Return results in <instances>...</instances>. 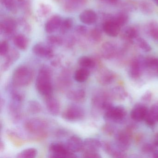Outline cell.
<instances>
[{
	"label": "cell",
	"instance_id": "1",
	"mask_svg": "<svg viewBox=\"0 0 158 158\" xmlns=\"http://www.w3.org/2000/svg\"><path fill=\"white\" fill-rule=\"evenodd\" d=\"M52 73L49 67L43 65L40 67L35 81L37 91L45 98L52 96L53 92Z\"/></svg>",
	"mask_w": 158,
	"mask_h": 158
},
{
	"label": "cell",
	"instance_id": "2",
	"mask_svg": "<svg viewBox=\"0 0 158 158\" xmlns=\"http://www.w3.org/2000/svg\"><path fill=\"white\" fill-rule=\"evenodd\" d=\"M48 123L45 119L34 118L28 119L24 124V128L27 133L32 136L33 139H43L47 136V130Z\"/></svg>",
	"mask_w": 158,
	"mask_h": 158
},
{
	"label": "cell",
	"instance_id": "3",
	"mask_svg": "<svg viewBox=\"0 0 158 158\" xmlns=\"http://www.w3.org/2000/svg\"><path fill=\"white\" fill-rule=\"evenodd\" d=\"M34 77V72L32 68L27 65H20L14 71L12 82L14 86L23 87L31 84Z\"/></svg>",
	"mask_w": 158,
	"mask_h": 158
},
{
	"label": "cell",
	"instance_id": "4",
	"mask_svg": "<svg viewBox=\"0 0 158 158\" xmlns=\"http://www.w3.org/2000/svg\"><path fill=\"white\" fill-rule=\"evenodd\" d=\"M50 158H75L77 156L74 152L70 151L65 143L53 142L49 147Z\"/></svg>",
	"mask_w": 158,
	"mask_h": 158
},
{
	"label": "cell",
	"instance_id": "5",
	"mask_svg": "<svg viewBox=\"0 0 158 158\" xmlns=\"http://www.w3.org/2000/svg\"><path fill=\"white\" fill-rule=\"evenodd\" d=\"M62 117L69 122H77L82 120L85 117V112L82 107L72 104L65 108L62 113Z\"/></svg>",
	"mask_w": 158,
	"mask_h": 158
},
{
	"label": "cell",
	"instance_id": "6",
	"mask_svg": "<svg viewBox=\"0 0 158 158\" xmlns=\"http://www.w3.org/2000/svg\"><path fill=\"white\" fill-rule=\"evenodd\" d=\"M126 114V111L123 106H113L105 112L103 119L109 123H119L123 120Z\"/></svg>",
	"mask_w": 158,
	"mask_h": 158
},
{
	"label": "cell",
	"instance_id": "7",
	"mask_svg": "<svg viewBox=\"0 0 158 158\" xmlns=\"http://www.w3.org/2000/svg\"><path fill=\"white\" fill-rule=\"evenodd\" d=\"M145 60L146 58L139 56L132 61L129 67V75L133 79H137L141 76L143 70L146 68Z\"/></svg>",
	"mask_w": 158,
	"mask_h": 158
},
{
	"label": "cell",
	"instance_id": "8",
	"mask_svg": "<svg viewBox=\"0 0 158 158\" xmlns=\"http://www.w3.org/2000/svg\"><path fill=\"white\" fill-rule=\"evenodd\" d=\"M110 95L104 92H97L92 96L91 98V106L93 110H96L103 111V107L107 102L110 101Z\"/></svg>",
	"mask_w": 158,
	"mask_h": 158
},
{
	"label": "cell",
	"instance_id": "9",
	"mask_svg": "<svg viewBox=\"0 0 158 158\" xmlns=\"http://www.w3.org/2000/svg\"><path fill=\"white\" fill-rule=\"evenodd\" d=\"M97 81L102 85H110L114 80L115 75L110 69L102 68L97 71L96 75Z\"/></svg>",
	"mask_w": 158,
	"mask_h": 158
},
{
	"label": "cell",
	"instance_id": "10",
	"mask_svg": "<svg viewBox=\"0 0 158 158\" xmlns=\"http://www.w3.org/2000/svg\"><path fill=\"white\" fill-rule=\"evenodd\" d=\"M32 51L34 54L40 58L49 59L53 56L52 47L47 44L42 43L35 44L32 48Z\"/></svg>",
	"mask_w": 158,
	"mask_h": 158
},
{
	"label": "cell",
	"instance_id": "11",
	"mask_svg": "<svg viewBox=\"0 0 158 158\" xmlns=\"http://www.w3.org/2000/svg\"><path fill=\"white\" fill-rule=\"evenodd\" d=\"M131 142V136L128 132H120L115 136V147L122 151L124 152L129 148Z\"/></svg>",
	"mask_w": 158,
	"mask_h": 158
},
{
	"label": "cell",
	"instance_id": "12",
	"mask_svg": "<svg viewBox=\"0 0 158 158\" xmlns=\"http://www.w3.org/2000/svg\"><path fill=\"white\" fill-rule=\"evenodd\" d=\"M17 23L11 18H7L1 23V33L7 37H11L15 33L17 29Z\"/></svg>",
	"mask_w": 158,
	"mask_h": 158
},
{
	"label": "cell",
	"instance_id": "13",
	"mask_svg": "<svg viewBox=\"0 0 158 158\" xmlns=\"http://www.w3.org/2000/svg\"><path fill=\"white\" fill-rule=\"evenodd\" d=\"M68 149L74 153L80 152L84 149V141L77 135L70 137L65 143Z\"/></svg>",
	"mask_w": 158,
	"mask_h": 158
},
{
	"label": "cell",
	"instance_id": "14",
	"mask_svg": "<svg viewBox=\"0 0 158 158\" xmlns=\"http://www.w3.org/2000/svg\"><path fill=\"white\" fill-rule=\"evenodd\" d=\"M148 111V108L145 105L138 104L135 105L132 109L130 113V116L134 121L140 122L145 120Z\"/></svg>",
	"mask_w": 158,
	"mask_h": 158
},
{
	"label": "cell",
	"instance_id": "15",
	"mask_svg": "<svg viewBox=\"0 0 158 158\" xmlns=\"http://www.w3.org/2000/svg\"><path fill=\"white\" fill-rule=\"evenodd\" d=\"M62 21L60 15H53L48 20L45 24V31L48 34L54 33L60 29Z\"/></svg>",
	"mask_w": 158,
	"mask_h": 158
},
{
	"label": "cell",
	"instance_id": "16",
	"mask_svg": "<svg viewBox=\"0 0 158 158\" xmlns=\"http://www.w3.org/2000/svg\"><path fill=\"white\" fill-rule=\"evenodd\" d=\"M120 27L117 23L110 19L104 22L102 25V29L106 35L112 37H115L119 35Z\"/></svg>",
	"mask_w": 158,
	"mask_h": 158
},
{
	"label": "cell",
	"instance_id": "17",
	"mask_svg": "<svg viewBox=\"0 0 158 158\" xmlns=\"http://www.w3.org/2000/svg\"><path fill=\"white\" fill-rule=\"evenodd\" d=\"M46 98V105L47 110L53 116L59 115L60 111V105L57 99L52 95Z\"/></svg>",
	"mask_w": 158,
	"mask_h": 158
},
{
	"label": "cell",
	"instance_id": "18",
	"mask_svg": "<svg viewBox=\"0 0 158 158\" xmlns=\"http://www.w3.org/2000/svg\"><path fill=\"white\" fill-rule=\"evenodd\" d=\"M20 58V53L15 49L10 51L9 53L5 56V60L2 65V71L4 72L10 69V67L14 64Z\"/></svg>",
	"mask_w": 158,
	"mask_h": 158
},
{
	"label": "cell",
	"instance_id": "19",
	"mask_svg": "<svg viewBox=\"0 0 158 158\" xmlns=\"http://www.w3.org/2000/svg\"><path fill=\"white\" fill-rule=\"evenodd\" d=\"M117 49L115 45L110 42H106L102 44L101 50V55L106 60H110L115 56Z\"/></svg>",
	"mask_w": 158,
	"mask_h": 158
},
{
	"label": "cell",
	"instance_id": "20",
	"mask_svg": "<svg viewBox=\"0 0 158 158\" xmlns=\"http://www.w3.org/2000/svg\"><path fill=\"white\" fill-rule=\"evenodd\" d=\"M144 120L147 124L150 127H153L158 123V101L152 105Z\"/></svg>",
	"mask_w": 158,
	"mask_h": 158
},
{
	"label": "cell",
	"instance_id": "21",
	"mask_svg": "<svg viewBox=\"0 0 158 158\" xmlns=\"http://www.w3.org/2000/svg\"><path fill=\"white\" fill-rule=\"evenodd\" d=\"M79 19L83 23L87 25H91L97 22L98 16L95 11L90 10H87L82 12L79 15Z\"/></svg>",
	"mask_w": 158,
	"mask_h": 158
},
{
	"label": "cell",
	"instance_id": "22",
	"mask_svg": "<svg viewBox=\"0 0 158 158\" xmlns=\"http://www.w3.org/2000/svg\"><path fill=\"white\" fill-rule=\"evenodd\" d=\"M86 1L87 0H65L64 9L69 12L76 11L84 6Z\"/></svg>",
	"mask_w": 158,
	"mask_h": 158
},
{
	"label": "cell",
	"instance_id": "23",
	"mask_svg": "<svg viewBox=\"0 0 158 158\" xmlns=\"http://www.w3.org/2000/svg\"><path fill=\"white\" fill-rule=\"evenodd\" d=\"M66 95L69 100L75 102H83L86 98L85 91L82 89L70 90Z\"/></svg>",
	"mask_w": 158,
	"mask_h": 158
},
{
	"label": "cell",
	"instance_id": "24",
	"mask_svg": "<svg viewBox=\"0 0 158 158\" xmlns=\"http://www.w3.org/2000/svg\"><path fill=\"white\" fill-rule=\"evenodd\" d=\"M72 79L68 71H64L59 76L57 80V84L59 88L65 89L72 85Z\"/></svg>",
	"mask_w": 158,
	"mask_h": 158
},
{
	"label": "cell",
	"instance_id": "25",
	"mask_svg": "<svg viewBox=\"0 0 158 158\" xmlns=\"http://www.w3.org/2000/svg\"><path fill=\"white\" fill-rule=\"evenodd\" d=\"M84 141V149L98 151L102 147V142L97 139L88 138Z\"/></svg>",
	"mask_w": 158,
	"mask_h": 158
},
{
	"label": "cell",
	"instance_id": "26",
	"mask_svg": "<svg viewBox=\"0 0 158 158\" xmlns=\"http://www.w3.org/2000/svg\"><path fill=\"white\" fill-rule=\"evenodd\" d=\"M90 76V71L88 69L80 68L75 71L74 74V80L78 83H84L87 81Z\"/></svg>",
	"mask_w": 158,
	"mask_h": 158
},
{
	"label": "cell",
	"instance_id": "27",
	"mask_svg": "<svg viewBox=\"0 0 158 158\" xmlns=\"http://www.w3.org/2000/svg\"><path fill=\"white\" fill-rule=\"evenodd\" d=\"M13 41L15 47L21 50H25L29 44L28 39L25 36L21 34L15 36Z\"/></svg>",
	"mask_w": 158,
	"mask_h": 158
},
{
	"label": "cell",
	"instance_id": "28",
	"mask_svg": "<svg viewBox=\"0 0 158 158\" xmlns=\"http://www.w3.org/2000/svg\"><path fill=\"white\" fill-rule=\"evenodd\" d=\"M111 98L116 100H123L127 96V93L125 89L122 86H116L112 89L110 94Z\"/></svg>",
	"mask_w": 158,
	"mask_h": 158
},
{
	"label": "cell",
	"instance_id": "29",
	"mask_svg": "<svg viewBox=\"0 0 158 158\" xmlns=\"http://www.w3.org/2000/svg\"><path fill=\"white\" fill-rule=\"evenodd\" d=\"M78 64L81 68L88 69L90 71L94 69L96 65V63L92 58L88 56H81L78 60Z\"/></svg>",
	"mask_w": 158,
	"mask_h": 158
},
{
	"label": "cell",
	"instance_id": "30",
	"mask_svg": "<svg viewBox=\"0 0 158 158\" xmlns=\"http://www.w3.org/2000/svg\"><path fill=\"white\" fill-rule=\"evenodd\" d=\"M27 110L28 112L32 114H37L42 110V107L39 102L31 100L27 103Z\"/></svg>",
	"mask_w": 158,
	"mask_h": 158
},
{
	"label": "cell",
	"instance_id": "31",
	"mask_svg": "<svg viewBox=\"0 0 158 158\" xmlns=\"http://www.w3.org/2000/svg\"><path fill=\"white\" fill-rule=\"evenodd\" d=\"M111 19L114 21L119 26H123L128 22V15L126 13L120 12L111 18Z\"/></svg>",
	"mask_w": 158,
	"mask_h": 158
},
{
	"label": "cell",
	"instance_id": "32",
	"mask_svg": "<svg viewBox=\"0 0 158 158\" xmlns=\"http://www.w3.org/2000/svg\"><path fill=\"white\" fill-rule=\"evenodd\" d=\"M38 151L35 148L25 149L17 154L18 158H34L36 157Z\"/></svg>",
	"mask_w": 158,
	"mask_h": 158
},
{
	"label": "cell",
	"instance_id": "33",
	"mask_svg": "<svg viewBox=\"0 0 158 158\" xmlns=\"http://www.w3.org/2000/svg\"><path fill=\"white\" fill-rule=\"evenodd\" d=\"M139 8L141 12L146 15H150L154 11V7L153 5L148 2H141L139 3Z\"/></svg>",
	"mask_w": 158,
	"mask_h": 158
},
{
	"label": "cell",
	"instance_id": "34",
	"mask_svg": "<svg viewBox=\"0 0 158 158\" xmlns=\"http://www.w3.org/2000/svg\"><path fill=\"white\" fill-rule=\"evenodd\" d=\"M73 21L71 18H67L64 20L62 22L60 27V33L62 34H64L69 31L73 27Z\"/></svg>",
	"mask_w": 158,
	"mask_h": 158
},
{
	"label": "cell",
	"instance_id": "35",
	"mask_svg": "<svg viewBox=\"0 0 158 158\" xmlns=\"http://www.w3.org/2000/svg\"><path fill=\"white\" fill-rule=\"evenodd\" d=\"M124 35L127 39H136L139 37V32L135 27H128L124 29Z\"/></svg>",
	"mask_w": 158,
	"mask_h": 158
},
{
	"label": "cell",
	"instance_id": "36",
	"mask_svg": "<svg viewBox=\"0 0 158 158\" xmlns=\"http://www.w3.org/2000/svg\"><path fill=\"white\" fill-rule=\"evenodd\" d=\"M2 3L10 12L15 14L17 12V5L15 0H1Z\"/></svg>",
	"mask_w": 158,
	"mask_h": 158
},
{
	"label": "cell",
	"instance_id": "37",
	"mask_svg": "<svg viewBox=\"0 0 158 158\" xmlns=\"http://www.w3.org/2000/svg\"><path fill=\"white\" fill-rule=\"evenodd\" d=\"M149 34L153 39L158 41V24L152 22L148 26Z\"/></svg>",
	"mask_w": 158,
	"mask_h": 158
},
{
	"label": "cell",
	"instance_id": "38",
	"mask_svg": "<svg viewBox=\"0 0 158 158\" xmlns=\"http://www.w3.org/2000/svg\"><path fill=\"white\" fill-rule=\"evenodd\" d=\"M135 40L137 45L140 49L145 52H149L152 50V48L150 45L144 39L138 37Z\"/></svg>",
	"mask_w": 158,
	"mask_h": 158
},
{
	"label": "cell",
	"instance_id": "39",
	"mask_svg": "<svg viewBox=\"0 0 158 158\" xmlns=\"http://www.w3.org/2000/svg\"><path fill=\"white\" fill-rule=\"evenodd\" d=\"M48 44L52 47L59 46L63 43V40L60 36L55 35H51L47 38Z\"/></svg>",
	"mask_w": 158,
	"mask_h": 158
},
{
	"label": "cell",
	"instance_id": "40",
	"mask_svg": "<svg viewBox=\"0 0 158 158\" xmlns=\"http://www.w3.org/2000/svg\"><path fill=\"white\" fill-rule=\"evenodd\" d=\"M51 8L48 4H41L38 10V15L41 17H45L48 16L51 11Z\"/></svg>",
	"mask_w": 158,
	"mask_h": 158
},
{
	"label": "cell",
	"instance_id": "41",
	"mask_svg": "<svg viewBox=\"0 0 158 158\" xmlns=\"http://www.w3.org/2000/svg\"><path fill=\"white\" fill-rule=\"evenodd\" d=\"M89 37L93 41L98 42L102 38V32L99 28H95L92 29L89 33Z\"/></svg>",
	"mask_w": 158,
	"mask_h": 158
},
{
	"label": "cell",
	"instance_id": "42",
	"mask_svg": "<svg viewBox=\"0 0 158 158\" xmlns=\"http://www.w3.org/2000/svg\"><path fill=\"white\" fill-rule=\"evenodd\" d=\"M82 157L85 158H101L102 157L97 151L84 149Z\"/></svg>",
	"mask_w": 158,
	"mask_h": 158
},
{
	"label": "cell",
	"instance_id": "43",
	"mask_svg": "<svg viewBox=\"0 0 158 158\" xmlns=\"http://www.w3.org/2000/svg\"><path fill=\"white\" fill-rule=\"evenodd\" d=\"M9 45L6 40L2 41L0 44V55L1 56H5L9 53Z\"/></svg>",
	"mask_w": 158,
	"mask_h": 158
},
{
	"label": "cell",
	"instance_id": "44",
	"mask_svg": "<svg viewBox=\"0 0 158 158\" xmlns=\"http://www.w3.org/2000/svg\"><path fill=\"white\" fill-rule=\"evenodd\" d=\"M17 6L23 10H28L29 9V0H16Z\"/></svg>",
	"mask_w": 158,
	"mask_h": 158
},
{
	"label": "cell",
	"instance_id": "45",
	"mask_svg": "<svg viewBox=\"0 0 158 158\" xmlns=\"http://www.w3.org/2000/svg\"><path fill=\"white\" fill-rule=\"evenodd\" d=\"M155 147L156 146L153 144H148L143 145L142 148V151L145 153H150V152H154L155 151Z\"/></svg>",
	"mask_w": 158,
	"mask_h": 158
},
{
	"label": "cell",
	"instance_id": "46",
	"mask_svg": "<svg viewBox=\"0 0 158 158\" xmlns=\"http://www.w3.org/2000/svg\"><path fill=\"white\" fill-rule=\"evenodd\" d=\"M76 32L79 35H85L87 32V28L84 26L79 25L75 29Z\"/></svg>",
	"mask_w": 158,
	"mask_h": 158
},
{
	"label": "cell",
	"instance_id": "47",
	"mask_svg": "<svg viewBox=\"0 0 158 158\" xmlns=\"http://www.w3.org/2000/svg\"><path fill=\"white\" fill-rule=\"evenodd\" d=\"M110 124H106L102 127V130L104 133L108 135H111L114 132V129L110 125Z\"/></svg>",
	"mask_w": 158,
	"mask_h": 158
},
{
	"label": "cell",
	"instance_id": "48",
	"mask_svg": "<svg viewBox=\"0 0 158 158\" xmlns=\"http://www.w3.org/2000/svg\"><path fill=\"white\" fill-rule=\"evenodd\" d=\"M152 97V94L150 91H147L142 95L141 99L144 102H149Z\"/></svg>",
	"mask_w": 158,
	"mask_h": 158
},
{
	"label": "cell",
	"instance_id": "49",
	"mask_svg": "<svg viewBox=\"0 0 158 158\" xmlns=\"http://www.w3.org/2000/svg\"><path fill=\"white\" fill-rule=\"evenodd\" d=\"M68 132L64 129H59L55 132V135L59 137H63L67 135Z\"/></svg>",
	"mask_w": 158,
	"mask_h": 158
},
{
	"label": "cell",
	"instance_id": "50",
	"mask_svg": "<svg viewBox=\"0 0 158 158\" xmlns=\"http://www.w3.org/2000/svg\"><path fill=\"white\" fill-rule=\"evenodd\" d=\"M105 2L107 3H110V4H116L119 2L120 0H102Z\"/></svg>",
	"mask_w": 158,
	"mask_h": 158
},
{
	"label": "cell",
	"instance_id": "51",
	"mask_svg": "<svg viewBox=\"0 0 158 158\" xmlns=\"http://www.w3.org/2000/svg\"><path fill=\"white\" fill-rule=\"evenodd\" d=\"M153 144L156 147H158V133H157L154 137Z\"/></svg>",
	"mask_w": 158,
	"mask_h": 158
},
{
	"label": "cell",
	"instance_id": "52",
	"mask_svg": "<svg viewBox=\"0 0 158 158\" xmlns=\"http://www.w3.org/2000/svg\"><path fill=\"white\" fill-rule=\"evenodd\" d=\"M4 149H5V144L3 141L1 140L0 142V152H2L4 151Z\"/></svg>",
	"mask_w": 158,
	"mask_h": 158
},
{
	"label": "cell",
	"instance_id": "53",
	"mask_svg": "<svg viewBox=\"0 0 158 158\" xmlns=\"http://www.w3.org/2000/svg\"><path fill=\"white\" fill-rule=\"evenodd\" d=\"M4 104V101L2 99V98H1V104H0L1 105V110H2V107L4 106V104Z\"/></svg>",
	"mask_w": 158,
	"mask_h": 158
},
{
	"label": "cell",
	"instance_id": "54",
	"mask_svg": "<svg viewBox=\"0 0 158 158\" xmlns=\"http://www.w3.org/2000/svg\"><path fill=\"white\" fill-rule=\"evenodd\" d=\"M153 157L158 158V151L154 152L153 153Z\"/></svg>",
	"mask_w": 158,
	"mask_h": 158
},
{
	"label": "cell",
	"instance_id": "55",
	"mask_svg": "<svg viewBox=\"0 0 158 158\" xmlns=\"http://www.w3.org/2000/svg\"><path fill=\"white\" fill-rule=\"evenodd\" d=\"M152 1L154 2V3L158 6V0H152Z\"/></svg>",
	"mask_w": 158,
	"mask_h": 158
},
{
	"label": "cell",
	"instance_id": "56",
	"mask_svg": "<svg viewBox=\"0 0 158 158\" xmlns=\"http://www.w3.org/2000/svg\"><path fill=\"white\" fill-rule=\"evenodd\" d=\"M155 72H156V73H157V74L158 75V68L157 69V70H156V71Z\"/></svg>",
	"mask_w": 158,
	"mask_h": 158
}]
</instances>
